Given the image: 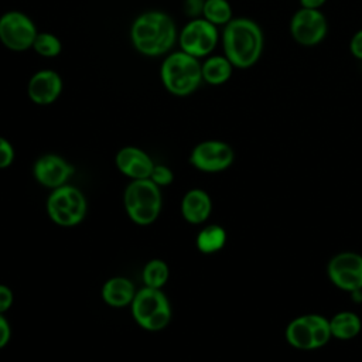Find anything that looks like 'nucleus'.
Here are the masks:
<instances>
[{
	"label": "nucleus",
	"instance_id": "nucleus-1",
	"mask_svg": "<svg viewBox=\"0 0 362 362\" xmlns=\"http://www.w3.org/2000/svg\"><path fill=\"white\" fill-rule=\"evenodd\" d=\"M222 48L223 55L232 62L235 68H252L263 54V30L252 18H232L223 27Z\"/></svg>",
	"mask_w": 362,
	"mask_h": 362
},
{
	"label": "nucleus",
	"instance_id": "nucleus-2",
	"mask_svg": "<svg viewBox=\"0 0 362 362\" xmlns=\"http://www.w3.org/2000/svg\"><path fill=\"white\" fill-rule=\"evenodd\" d=\"M130 40L134 48L147 57L167 54L175 41L178 33L173 18L158 10L141 13L130 27Z\"/></svg>",
	"mask_w": 362,
	"mask_h": 362
},
{
	"label": "nucleus",
	"instance_id": "nucleus-3",
	"mask_svg": "<svg viewBox=\"0 0 362 362\" xmlns=\"http://www.w3.org/2000/svg\"><path fill=\"white\" fill-rule=\"evenodd\" d=\"M160 78L164 88L175 96H188L194 93L202 82L201 62L198 58L175 51L168 54L160 68Z\"/></svg>",
	"mask_w": 362,
	"mask_h": 362
},
{
	"label": "nucleus",
	"instance_id": "nucleus-4",
	"mask_svg": "<svg viewBox=\"0 0 362 362\" xmlns=\"http://www.w3.org/2000/svg\"><path fill=\"white\" fill-rule=\"evenodd\" d=\"M124 208L134 223H153L161 209L160 187L150 178L133 180L124 191Z\"/></svg>",
	"mask_w": 362,
	"mask_h": 362
},
{
	"label": "nucleus",
	"instance_id": "nucleus-5",
	"mask_svg": "<svg viewBox=\"0 0 362 362\" xmlns=\"http://www.w3.org/2000/svg\"><path fill=\"white\" fill-rule=\"evenodd\" d=\"M132 313L136 322L148 331L163 329L171 318L167 297L160 288L151 287H144L134 294Z\"/></svg>",
	"mask_w": 362,
	"mask_h": 362
},
{
	"label": "nucleus",
	"instance_id": "nucleus-6",
	"mask_svg": "<svg viewBox=\"0 0 362 362\" xmlns=\"http://www.w3.org/2000/svg\"><path fill=\"white\" fill-rule=\"evenodd\" d=\"M49 218L61 226H74L79 223L86 212V199L82 192L69 185L54 188L47 202Z\"/></svg>",
	"mask_w": 362,
	"mask_h": 362
},
{
	"label": "nucleus",
	"instance_id": "nucleus-7",
	"mask_svg": "<svg viewBox=\"0 0 362 362\" xmlns=\"http://www.w3.org/2000/svg\"><path fill=\"white\" fill-rule=\"evenodd\" d=\"M218 41V27L206 21L204 17L191 18V21L187 23L178 34L180 49L198 59L208 57L215 49Z\"/></svg>",
	"mask_w": 362,
	"mask_h": 362
},
{
	"label": "nucleus",
	"instance_id": "nucleus-8",
	"mask_svg": "<svg viewBox=\"0 0 362 362\" xmlns=\"http://www.w3.org/2000/svg\"><path fill=\"white\" fill-rule=\"evenodd\" d=\"M38 31L33 20L23 11L11 10L0 17V41L11 51L33 48Z\"/></svg>",
	"mask_w": 362,
	"mask_h": 362
},
{
	"label": "nucleus",
	"instance_id": "nucleus-9",
	"mask_svg": "<svg viewBox=\"0 0 362 362\" xmlns=\"http://www.w3.org/2000/svg\"><path fill=\"white\" fill-rule=\"evenodd\" d=\"M290 35L303 47H315L328 34V20L321 10L300 7L290 20Z\"/></svg>",
	"mask_w": 362,
	"mask_h": 362
},
{
	"label": "nucleus",
	"instance_id": "nucleus-10",
	"mask_svg": "<svg viewBox=\"0 0 362 362\" xmlns=\"http://www.w3.org/2000/svg\"><path fill=\"white\" fill-rule=\"evenodd\" d=\"M331 283L348 293L362 290V255L341 252L331 257L327 266Z\"/></svg>",
	"mask_w": 362,
	"mask_h": 362
},
{
	"label": "nucleus",
	"instance_id": "nucleus-11",
	"mask_svg": "<svg viewBox=\"0 0 362 362\" xmlns=\"http://www.w3.org/2000/svg\"><path fill=\"white\" fill-rule=\"evenodd\" d=\"M232 147L221 140H205L194 147L189 156L191 164L205 173L226 170L233 163Z\"/></svg>",
	"mask_w": 362,
	"mask_h": 362
},
{
	"label": "nucleus",
	"instance_id": "nucleus-12",
	"mask_svg": "<svg viewBox=\"0 0 362 362\" xmlns=\"http://www.w3.org/2000/svg\"><path fill=\"white\" fill-rule=\"evenodd\" d=\"M62 92V79L52 69L35 72L27 85V95L35 105L47 106L54 103Z\"/></svg>",
	"mask_w": 362,
	"mask_h": 362
},
{
	"label": "nucleus",
	"instance_id": "nucleus-13",
	"mask_svg": "<svg viewBox=\"0 0 362 362\" xmlns=\"http://www.w3.org/2000/svg\"><path fill=\"white\" fill-rule=\"evenodd\" d=\"M74 167L57 154L40 157L34 165V177L44 187L58 188L72 175Z\"/></svg>",
	"mask_w": 362,
	"mask_h": 362
},
{
	"label": "nucleus",
	"instance_id": "nucleus-14",
	"mask_svg": "<svg viewBox=\"0 0 362 362\" xmlns=\"http://www.w3.org/2000/svg\"><path fill=\"white\" fill-rule=\"evenodd\" d=\"M117 168L127 177L133 180L150 178L154 168L153 160L137 147H123L116 154Z\"/></svg>",
	"mask_w": 362,
	"mask_h": 362
},
{
	"label": "nucleus",
	"instance_id": "nucleus-15",
	"mask_svg": "<svg viewBox=\"0 0 362 362\" xmlns=\"http://www.w3.org/2000/svg\"><path fill=\"white\" fill-rule=\"evenodd\" d=\"M212 202L209 195L202 189L188 191L181 202V212L187 222L189 223H202L211 215Z\"/></svg>",
	"mask_w": 362,
	"mask_h": 362
},
{
	"label": "nucleus",
	"instance_id": "nucleus-16",
	"mask_svg": "<svg viewBox=\"0 0 362 362\" xmlns=\"http://www.w3.org/2000/svg\"><path fill=\"white\" fill-rule=\"evenodd\" d=\"M134 286L126 277H113L102 288L103 300L112 307H124L134 298Z\"/></svg>",
	"mask_w": 362,
	"mask_h": 362
},
{
	"label": "nucleus",
	"instance_id": "nucleus-17",
	"mask_svg": "<svg viewBox=\"0 0 362 362\" xmlns=\"http://www.w3.org/2000/svg\"><path fill=\"white\" fill-rule=\"evenodd\" d=\"M233 68L235 66L225 55H209L201 64L202 81L214 86L222 85L230 79Z\"/></svg>",
	"mask_w": 362,
	"mask_h": 362
},
{
	"label": "nucleus",
	"instance_id": "nucleus-18",
	"mask_svg": "<svg viewBox=\"0 0 362 362\" xmlns=\"http://www.w3.org/2000/svg\"><path fill=\"white\" fill-rule=\"evenodd\" d=\"M286 339L287 342L300 351H311L315 349L314 335L311 325L307 320V315H301L288 322L286 328Z\"/></svg>",
	"mask_w": 362,
	"mask_h": 362
},
{
	"label": "nucleus",
	"instance_id": "nucleus-19",
	"mask_svg": "<svg viewBox=\"0 0 362 362\" xmlns=\"http://www.w3.org/2000/svg\"><path fill=\"white\" fill-rule=\"evenodd\" d=\"M329 327L334 338L346 341L355 338L361 332L362 322L355 313L339 311L329 320Z\"/></svg>",
	"mask_w": 362,
	"mask_h": 362
},
{
	"label": "nucleus",
	"instance_id": "nucleus-20",
	"mask_svg": "<svg viewBox=\"0 0 362 362\" xmlns=\"http://www.w3.org/2000/svg\"><path fill=\"white\" fill-rule=\"evenodd\" d=\"M226 232L219 225L205 226L197 236V246L202 253H215L223 247Z\"/></svg>",
	"mask_w": 362,
	"mask_h": 362
},
{
	"label": "nucleus",
	"instance_id": "nucleus-21",
	"mask_svg": "<svg viewBox=\"0 0 362 362\" xmlns=\"http://www.w3.org/2000/svg\"><path fill=\"white\" fill-rule=\"evenodd\" d=\"M202 17L214 25H226L232 17V6L228 0H205Z\"/></svg>",
	"mask_w": 362,
	"mask_h": 362
},
{
	"label": "nucleus",
	"instance_id": "nucleus-22",
	"mask_svg": "<svg viewBox=\"0 0 362 362\" xmlns=\"http://www.w3.org/2000/svg\"><path fill=\"white\" fill-rule=\"evenodd\" d=\"M168 279V267L163 260H151L143 269V281L146 287L160 288Z\"/></svg>",
	"mask_w": 362,
	"mask_h": 362
},
{
	"label": "nucleus",
	"instance_id": "nucleus-23",
	"mask_svg": "<svg viewBox=\"0 0 362 362\" xmlns=\"http://www.w3.org/2000/svg\"><path fill=\"white\" fill-rule=\"evenodd\" d=\"M33 49L44 58H54V57L59 55V52L62 49V44L57 35L44 31V33L37 34L34 44H33Z\"/></svg>",
	"mask_w": 362,
	"mask_h": 362
},
{
	"label": "nucleus",
	"instance_id": "nucleus-24",
	"mask_svg": "<svg viewBox=\"0 0 362 362\" xmlns=\"http://www.w3.org/2000/svg\"><path fill=\"white\" fill-rule=\"evenodd\" d=\"M305 315H307V320H308V322L311 325V329H313L315 349L322 348L332 338L329 320H327L325 317H322L320 314H305Z\"/></svg>",
	"mask_w": 362,
	"mask_h": 362
},
{
	"label": "nucleus",
	"instance_id": "nucleus-25",
	"mask_svg": "<svg viewBox=\"0 0 362 362\" xmlns=\"http://www.w3.org/2000/svg\"><path fill=\"white\" fill-rule=\"evenodd\" d=\"M150 180L157 184L158 187H163V185H168L171 181H173V173L168 167L165 165H160V164H154V168L151 171V175H150Z\"/></svg>",
	"mask_w": 362,
	"mask_h": 362
},
{
	"label": "nucleus",
	"instance_id": "nucleus-26",
	"mask_svg": "<svg viewBox=\"0 0 362 362\" xmlns=\"http://www.w3.org/2000/svg\"><path fill=\"white\" fill-rule=\"evenodd\" d=\"M14 158V150L13 146L0 136V168H6L13 163Z\"/></svg>",
	"mask_w": 362,
	"mask_h": 362
},
{
	"label": "nucleus",
	"instance_id": "nucleus-27",
	"mask_svg": "<svg viewBox=\"0 0 362 362\" xmlns=\"http://www.w3.org/2000/svg\"><path fill=\"white\" fill-rule=\"evenodd\" d=\"M205 0H184V13L191 18H198L202 16Z\"/></svg>",
	"mask_w": 362,
	"mask_h": 362
},
{
	"label": "nucleus",
	"instance_id": "nucleus-28",
	"mask_svg": "<svg viewBox=\"0 0 362 362\" xmlns=\"http://www.w3.org/2000/svg\"><path fill=\"white\" fill-rule=\"evenodd\" d=\"M349 51L351 54L362 61V28L358 30L352 37H351V41H349Z\"/></svg>",
	"mask_w": 362,
	"mask_h": 362
},
{
	"label": "nucleus",
	"instance_id": "nucleus-29",
	"mask_svg": "<svg viewBox=\"0 0 362 362\" xmlns=\"http://www.w3.org/2000/svg\"><path fill=\"white\" fill-rule=\"evenodd\" d=\"M13 303V293L7 286L0 284V313L3 314L10 308Z\"/></svg>",
	"mask_w": 362,
	"mask_h": 362
},
{
	"label": "nucleus",
	"instance_id": "nucleus-30",
	"mask_svg": "<svg viewBox=\"0 0 362 362\" xmlns=\"http://www.w3.org/2000/svg\"><path fill=\"white\" fill-rule=\"evenodd\" d=\"M8 339H10V327H8L7 320L0 313V348L6 346Z\"/></svg>",
	"mask_w": 362,
	"mask_h": 362
},
{
	"label": "nucleus",
	"instance_id": "nucleus-31",
	"mask_svg": "<svg viewBox=\"0 0 362 362\" xmlns=\"http://www.w3.org/2000/svg\"><path fill=\"white\" fill-rule=\"evenodd\" d=\"M327 0H300V6L304 8H313V10H320Z\"/></svg>",
	"mask_w": 362,
	"mask_h": 362
}]
</instances>
